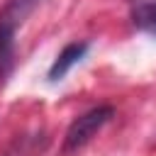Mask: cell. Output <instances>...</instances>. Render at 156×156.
Segmentation results:
<instances>
[{"mask_svg":"<svg viewBox=\"0 0 156 156\" xmlns=\"http://www.w3.org/2000/svg\"><path fill=\"white\" fill-rule=\"evenodd\" d=\"M41 0H7L0 10V83L15 66V34Z\"/></svg>","mask_w":156,"mask_h":156,"instance_id":"obj_1","label":"cell"},{"mask_svg":"<svg viewBox=\"0 0 156 156\" xmlns=\"http://www.w3.org/2000/svg\"><path fill=\"white\" fill-rule=\"evenodd\" d=\"M112 117H115V107H112V105H98V107L83 112V115L76 117V119L71 122V127L66 129L61 151H63V154H76V151H80Z\"/></svg>","mask_w":156,"mask_h":156,"instance_id":"obj_2","label":"cell"},{"mask_svg":"<svg viewBox=\"0 0 156 156\" xmlns=\"http://www.w3.org/2000/svg\"><path fill=\"white\" fill-rule=\"evenodd\" d=\"M88 49H90L88 41H71V44H66V46L58 51V56L54 58V63H51L46 78H49L51 83L61 80V78H63V76H66L78 61H83V56L88 54Z\"/></svg>","mask_w":156,"mask_h":156,"instance_id":"obj_3","label":"cell"},{"mask_svg":"<svg viewBox=\"0 0 156 156\" xmlns=\"http://www.w3.org/2000/svg\"><path fill=\"white\" fill-rule=\"evenodd\" d=\"M132 24L139 32H146L151 37H156V0H139L132 5Z\"/></svg>","mask_w":156,"mask_h":156,"instance_id":"obj_4","label":"cell"},{"mask_svg":"<svg viewBox=\"0 0 156 156\" xmlns=\"http://www.w3.org/2000/svg\"><path fill=\"white\" fill-rule=\"evenodd\" d=\"M5 156H27V146H24V141H22V144L17 141V144H15V146H12Z\"/></svg>","mask_w":156,"mask_h":156,"instance_id":"obj_5","label":"cell"}]
</instances>
